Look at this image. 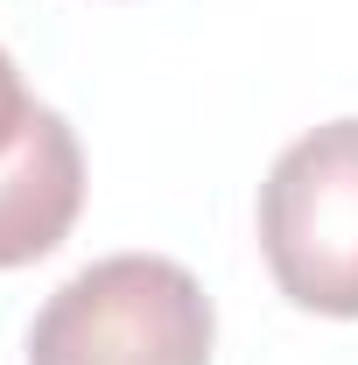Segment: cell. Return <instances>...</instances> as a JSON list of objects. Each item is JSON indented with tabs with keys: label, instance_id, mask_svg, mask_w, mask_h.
<instances>
[{
	"label": "cell",
	"instance_id": "2",
	"mask_svg": "<svg viewBox=\"0 0 358 365\" xmlns=\"http://www.w3.org/2000/svg\"><path fill=\"white\" fill-rule=\"evenodd\" d=\"M260 246L288 302L358 317V120L281 148L260 182Z\"/></svg>",
	"mask_w": 358,
	"mask_h": 365
},
{
	"label": "cell",
	"instance_id": "1",
	"mask_svg": "<svg viewBox=\"0 0 358 365\" xmlns=\"http://www.w3.org/2000/svg\"><path fill=\"white\" fill-rule=\"evenodd\" d=\"M211 295L162 253H113L71 274L29 330V365H211Z\"/></svg>",
	"mask_w": 358,
	"mask_h": 365
},
{
	"label": "cell",
	"instance_id": "4",
	"mask_svg": "<svg viewBox=\"0 0 358 365\" xmlns=\"http://www.w3.org/2000/svg\"><path fill=\"white\" fill-rule=\"evenodd\" d=\"M29 106H36V98L21 91V71H14V56L0 49V148H7V140L21 134V120H29Z\"/></svg>",
	"mask_w": 358,
	"mask_h": 365
},
{
	"label": "cell",
	"instance_id": "3",
	"mask_svg": "<svg viewBox=\"0 0 358 365\" xmlns=\"http://www.w3.org/2000/svg\"><path fill=\"white\" fill-rule=\"evenodd\" d=\"M85 204V155L63 113L29 106L21 134L0 148V267H29L63 246Z\"/></svg>",
	"mask_w": 358,
	"mask_h": 365
}]
</instances>
